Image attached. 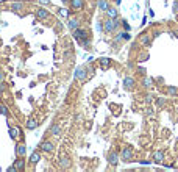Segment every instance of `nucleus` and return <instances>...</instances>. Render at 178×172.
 <instances>
[{"label":"nucleus","mask_w":178,"mask_h":172,"mask_svg":"<svg viewBox=\"0 0 178 172\" xmlns=\"http://www.w3.org/2000/svg\"><path fill=\"white\" fill-rule=\"evenodd\" d=\"M117 27H119V22L116 21V19H111V17H108L105 22H103V30H105L106 33H113L117 30Z\"/></svg>","instance_id":"nucleus-1"},{"label":"nucleus","mask_w":178,"mask_h":172,"mask_svg":"<svg viewBox=\"0 0 178 172\" xmlns=\"http://www.w3.org/2000/svg\"><path fill=\"white\" fill-rule=\"evenodd\" d=\"M73 38H75V39L80 42V41L89 39V34H88L86 30H83V28H80V27H78V28H75V30H73Z\"/></svg>","instance_id":"nucleus-2"},{"label":"nucleus","mask_w":178,"mask_h":172,"mask_svg":"<svg viewBox=\"0 0 178 172\" xmlns=\"http://www.w3.org/2000/svg\"><path fill=\"white\" fill-rule=\"evenodd\" d=\"M39 149H41V152H44V153H53V150H55V144H53L52 141H42Z\"/></svg>","instance_id":"nucleus-3"},{"label":"nucleus","mask_w":178,"mask_h":172,"mask_svg":"<svg viewBox=\"0 0 178 172\" xmlns=\"http://www.w3.org/2000/svg\"><path fill=\"white\" fill-rule=\"evenodd\" d=\"M131 158H133V150H131L130 147H123L122 149V153H120V160L125 163L131 161Z\"/></svg>","instance_id":"nucleus-4"},{"label":"nucleus","mask_w":178,"mask_h":172,"mask_svg":"<svg viewBox=\"0 0 178 172\" xmlns=\"http://www.w3.org/2000/svg\"><path fill=\"white\" fill-rule=\"evenodd\" d=\"M10 136L13 139H24V135H22V130L19 127H10Z\"/></svg>","instance_id":"nucleus-5"},{"label":"nucleus","mask_w":178,"mask_h":172,"mask_svg":"<svg viewBox=\"0 0 178 172\" xmlns=\"http://www.w3.org/2000/svg\"><path fill=\"white\" fill-rule=\"evenodd\" d=\"M71 8L73 11H81L84 8V0H71Z\"/></svg>","instance_id":"nucleus-6"},{"label":"nucleus","mask_w":178,"mask_h":172,"mask_svg":"<svg viewBox=\"0 0 178 172\" xmlns=\"http://www.w3.org/2000/svg\"><path fill=\"white\" fill-rule=\"evenodd\" d=\"M60 166H61V167H64V169H69V167L72 166L71 158H69L67 155H61V156H60Z\"/></svg>","instance_id":"nucleus-7"},{"label":"nucleus","mask_w":178,"mask_h":172,"mask_svg":"<svg viewBox=\"0 0 178 172\" xmlns=\"http://www.w3.org/2000/svg\"><path fill=\"white\" fill-rule=\"evenodd\" d=\"M123 86H125V89H134V86H136V80H134L133 77H125V80H123Z\"/></svg>","instance_id":"nucleus-8"},{"label":"nucleus","mask_w":178,"mask_h":172,"mask_svg":"<svg viewBox=\"0 0 178 172\" xmlns=\"http://www.w3.org/2000/svg\"><path fill=\"white\" fill-rule=\"evenodd\" d=\"M130 38H131V36L128 34V32L125 30V32H120V33L116 34V42H119V41H128Z\"/></svg>","instance_id":"nucleus-9"},{"label":"nucleus","mask_w":178,"mask_h":172,"mask_svg":"<svg viewBox=\"0 0 178 172\" xmlns=\"http://www.w3.org/2000/svg\"><path fill=\"white\" fill-rule=\"evenodd\" d=\"M152 158H153L155 163H162V160H164V152H162V150H156L153 153Z\"/></svg>","instance_id":"nucleus-10"},{"label":"nucleus","mask_w":178,"mask_h":172,"mask_svg":"<svg viewBox=\"0 0 178 172\" xmlns=\"http://www.w3.org/2000/svg\"><path fill=\"white\" fill-rule=\"evenodd\" d=\"M16 152H17V155H19V156L27 155V146H25L24 143H19V144H17V147H16Z\"/></svg>","instance_id":"nucleus-11"},{"label":"nucleus","mask_w":178,"mask_h":172,"mask_svg":"<svg viewBox=\"0 0 178 172\" xmlns=\"http://www.w3.org/2000/svg\"><path fill=\"white\" fill-rule=\"evenodd\" d=\"M108 163H110V164H114V166H116V164L119 163V155L116 153V152H111V153L108 155Z\"/></svg>","instance_id":"nucleus-12"},{"label":"nucleus","mask_w":178,"mask_h":172,"mask_svg":"<svg viewBox=\"0 0 178 172\" xmlns=\"http://www.w3.org/2000/svg\"><path fill=\"white\" fill-rule=\"evenodd\" d=\"M34 14H36V17H38V19H47V17L50 16L49 11H47V10H42V8L36 10V13H34Z\"/></svg>","instance_id":"nucleus-13"},{"label":"nucleus","mask_w":178,"mask_h":172,"mask_svg":"<svg viewBox=\"0 0 178 172\" xmlns=\"http://www.w3.org/2000/svg\"><path fill=\"white\" fill-rule=\"evenodd\" d=\"M105 13H106V16L108 17H111V19H117V10H116V8H113V6H108V10L105 11Z\"/></svg>","instance_id":"nucleus-14"},{"label":"nucleus","mask_w":178,"mask_h":172,"mask_svg":"<svg viewBox=\"0 0 178 172\" xmlns=\"http://www.w3.org/2000/svg\"><path fill=\"white\" fill-rule=\"evenodd\" d=\"M38 124H39V122L34 119V117H30V119L27 121V128H28V130H34L38 127Z\"/></svg>","instance_id":"nucleus-15"},{"label":"nucleus","mask_w":178,"mask_h":172,"mask_svg":"<svg viewBox=\"0 0 178 172\" xmlns=\"http://www.w3.org/2000/svg\"><path fill=\"white\" fill-rule=\"evenodd\" d=\"M39 160H41V153H39V152H33V153L30 155V163H31V164H38V163H39Z\"/></svg>","instance_id":"nucleus-16"},{"label":"nucleus","mask_w":178,"mask_h":172,"mask_svg":"<svg viewBox=\"0 0 178 172\" xmlns=\"http://www.w3.org/2000/svg\"><path fill=\"white\" fill-rule=\"evenodd\" d=\"M108 6H110L108 0H99V2H97V8H99L100 11H106Z\"/></svg>","instance_id":"nucleus-17"},{"label":"nucleus","mask_w":178,"mask_h":172,"mask_svg":"<svg viewBox=\"0 0 178 172\" xmlns=\"http://www.w3.org/2000/svg\"><path fill=\"white\" fill-rule=\"evenodd\" d=\"M67 25H69V28L73 32L75 28H78V27H80V21H78V19H69V24Z\"/></svg>","instance_id":"nucleus-18"},{"label":"nucleus","mask_w":178,"mask_h":172,"mask_svg":"<svg viewBox=\"0 0 178 172\" xmlns=\"http://www.w3.org/2000/svg\"><path fill=\"white\" fill-rule=\"evenodd\" d=\"M150 36H152V34H142L141 39H139V42H141L142 45H145V47H149L150 45Z\"/></svg>","instance_id":"nucleus-19"},{"label":"nucleus","mask_w":178,"mask_h":172,"mask_svg":"<svg viewBox=\"0 0 178 172\" xmlns=\"http://www.w3.org/2000/svg\"><path fill=\"white\" fill-rule=\"evenodd\" d=\"M99 63H100V67L102 69H110L111 67V60L110 58H102Z\"/></svg>","instance_id":"nucleus-20"},{"label":"nucleus","mask_w":178,"mask_h":172,"mask_svg":"<svg viewBox=\"0 0 178 172\" xmlns=\"http://www.w3.org/2000/svg\"><path fill=\"white\" fill-rule=\"evenodd\" d=\"M50 132H52L53 136H61V127L58 124H53L52 128H50Z\"/></svg>","instance_id":"nucleus-21"},{"label":"nucleus","mask_w":178,"mask_h":172,"mask_svg":"<svg viewBox=\"0 0 178 172\" xmlns=\"http://www.w3.org/2000/svg\"><path fill=\"white\" fill-rule=\"evenodd\" d=\"M10 8L13 11H21V10H24V3H22V2H13Z\"/></svg>","instance_id":"nucleus-22"},{"label":"nucleus","mask_w":178,"mask_h":172,"mask_svg":"<svg viewBox=\"0 0 178 172\" xmlns=\"http://www.w3.org/2000/svg\"><path fill=\"white\" fill-rule=\"evenodd\" d=\"M75 77L78 78V80H84V78H86V72H84V67H78V71H77V74H75Z\"/></svg>","instance_id":"nucleus-23"},{"label":"nucleus","mask_w":178,"mask_h":172,"mask_svg":"<svg viewBox=\"0 0 178 172\" xmlns=\"http://www.w3.org/2000/svg\"><path fill=\"white\" fill-rule=\"evenodd\" d=\"M142 86H144L145 89H150V88L153 86V80L150 78V77H145V78H144V82H142Z\"/></svg>","instance_id":"nucleus-24"},{"label":"nucleus","mask_w":178,"mask_h":172,"mask_svg":"<svg viewBox=\"0 0 178 172\" xmlns=\"http://www.w3.org/2000/svg\"><path fill=\"white\" fill-rule=\"evenodd\" d=\"M14 166H16V169L17 171H24V167H25V160H16V163H14Z\"/></svg>","instance_id":"nucleus-25"},{"label":"nucleus","mask_w":178,"mask_h":172,"mask_svg":"<svg viewBox=\"0 0 178 172\" xmlns=\"http://www.w3.org/2000/svg\"><path fill=\"white\" fill-rule=\"evenodd\" d=\"M167 94H169V95H177V94H178V89H177V88L169 86V88H167Z\"/></svg>","instance_id":"nucleus-26"},{"label":"nucleus","mask_w":178,"mask_h":172,"mask_svg":"<svg viewBox=\"0 0 178 172\" xmlns=\"http://www.w3.org/2000/svg\"><path fill=\"white\" fill-rule=\"evenodd\" d=\"M144 113H145V116H149V117H150V116H153V114H155V111H153V108H152V106H147Z\"/></svg>","instance_id":"nucleus-27"},{"label":"nucleus","mask_w":178,"mask_h":172,"mask_svg":"<svg viewBox=\"0 0 178 172\" xmlns=\"http://www.w3.org/2000/svg\"><path fill=\"white\" fill-rule=\"evenodd\" d=\"M152 102H153V95L152 94H147L145 95V103H147V105H150Z\"/></svg>","instance_id":"nucleus-28"},{"label":"nucleus","mask_w":178,"mask_h":172,"mask_svg":"<svg viewBox=\"0 0 178 172\" xmlns=\"http://www.w3.org/2000/svg\"><path fill=\"white\" fill-rule=\"evenodd\" d=\"M6 88H8V86H6V83H5V82H0V93H5Z\"/></svg>","instance_id":"nucleus-29"},{"label":"nucleus","mask_w":178,"mask_h":172,"mask_svg":"<svg viewBox=\"0 0 178 172\" xmlns=\"http://www.w3.org/2000/svg\"><path fill=\"white\" fill-rule=\"evenodd\" d=\"M58 13H60L61 16H64V17H67V16H69V13H67V10H66V8H61L60 11H58Z\"/></svg>","instance_id":"nucleus-30"},{"label":"nucleus","mask_w":178,"mask_h":172,"mask_svg":"<svg viewBox=\"0 0 178 172\" xmlns=\"http://www.w3.org/2000/svg\"><path fill=\"white\" fill-rule=\"evenodd\" d=\"M2 113H3V114H5V116H6V117H8V116H10V111H8V108H6V106H5V105H2Z\"/></svg>","instance_id":"nucleus-31"},{"label":"nucleus","mask_w":178,"mask_h":172,"mask_svg":"<svg viewBox=\"0 0 178 172\" xmlns=\"http://www.w3.org/2000/svg\"><path fill=\"white\" fill-rule=\"evenodd\" d=\"M122 27H123V30H127V32H130V25L127 24V21H122Z\"/></svg>","instance_id":"nucleus-32"},{"label":"nucleus","mask_w":178,"mask_h":172,"mask_svg":"<svg viewBox=\"0 0 178 172\" xmlns=\"http://www.w3.org/2000/svg\"><path fill=\"white\" fill-rule=\"evenodd\" d=\"M158 105H160V106H162V105H166V99H158Z\"/></svg>","instance_id":"nucleus-33"},{"label":"nucleus","mask_w":178,"mask_h":172,"mask_svg":"<svg viewBox=\"0 0 178 172\" xmlns=\"http://www.w3.org/2000/svg\"><path fill=\"white\" fill-rule=\"evenodd\" d=\"M0 82H5V72L0 69Z\"/></svg>","instance_id":"nucleus-34"},{"label":"nucleus","mask_w":178,"mask_h":172,"mask_svg":"<svg viewBox=\"0 0 178 172\" xmlns=\"http://www.w3.org/2000/svg\"><path fill=\"white\" fill-rule=\"evenodd\" d=\"M17 169H16V166H11V167H8V172H16Z\"/></svg>","instance_id":"nucleus-35"},{"label":"nucleus","mask_w":178,"mask_h":172,"mask_svg":"<svg viewBox=\"0 0 178 172\" xmlns=\"http://www.w3.org/2000/svg\"><path fill=\"white\" fill-rule=\"evenodd\" d=\"M41 3H49V0H39Z\"/></svg>","instance_id":"nucleus-36"},{"label":"nucleus","mask_w":178,"mask_h":172,"mask_svg":"<svg viewBox=\"0 0 178 172\" xmlns=\"http://www.w3.org/2000/svg\"><path fill=\"white\" fill-rule=\"evenodd\" d=\"M175 11H178V3H175Z\"/></svg>","instance_id":"nucleus-37"},{"label":"nucleus","mask_w":178,"mask_h":172,"mask_svg":"<svg viewBox=\"0 0 178 172\" xmlns=\"http://www.w3.org/2000/svg\"><path fill=\"white\" fill-rule=\"evenodd\" d=\"M122 2V0H116V3H117V5H119V3H120Z\"/></svg>","instance_id":"nucleus-38"},{"label":"nucleus","mask_w":178,"mask_h":172,"mask_svg":"<svg viewBox=\"0 0 178 172\" xmlns=\"http://www.w3.org/2000/svg\"><path fill=\"white\" fill-rule=\"evenodd\" d=\"M0 2H5V0H0Z\"/></svg>","instance_id":"nucleus-39"}]
</instances>
